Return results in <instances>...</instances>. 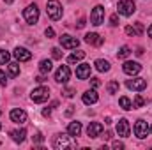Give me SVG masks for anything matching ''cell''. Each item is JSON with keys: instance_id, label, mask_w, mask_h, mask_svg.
I'll return each instance as SVG.
<instances>
[{"instance_id": "30bf717a", "label": "cell", "mask_w": 152, "mask_h": 150, "mask_svg": "<svg viewBox=\"0 0 152 150\" xmlns=\"http://www.w3.org/2000/svg\"><path fill=\"white\" fill-rule=\"evenodd\" d=\"M69 76H71V71L67 66H60L55 73V81L57 83H67L69 81Z\"/></svg>"}, {"instance_id": "7dc6e473", "label": "cell", "mask_w": 152, "mask_h": 150, "mask_svg": "<svg viewBox=\"0 0 152 150\" xmlns=\"http://www.w3.org/2000/svg\"><path fill=\"white\" fill-rule=\"evenodd\" d=\"M0 129H2V125H0Z\"/></svg>"}, {"instance_id": "7a4b0ae2", "label": "cell", "mask_w": 152, "mask_h": 150, "mask_svg": "<svg viewBox=\"0 0 152 150\" xmlns=\"http://www.w3.org/2000/svg\"><path fill=\"white\" fill-rule=\"evenodd\" d=\"M46 12H48V16H50L53 21L60 20V18H62V5H60V2H58V0H48V4H46Z\"/></svg>"}, {"instance_id": "2e32d148", "label": "cell", "mask_w": 152, "mask_h": 150, "mask_svg": "<svg viewBox=\"0 0 152 150\" xmlns=\"http://www.w3.org/2000/svg\"><path fill=\"white\" fill-rule=\"evenodd\" d=\"M76 78L78 79H87L90 78V64H80L76 67Z\"/></svg>"}, {"instance_id": "83f0119b", "label": "cell", "mask_w": 152, "mask_h": 150, "mask_svg": "<svg viewBox=\"0 0 152 150\" xmlns=\"http://www.w3.org/2000/svg\"><path fill=\"white\" fill-rule=\"evenodd\" d=\"M9 58H11L9 51H5V50H2V48H0V66H4V64H9Z\"/></svg>"}, {"instance_id": "cb8c5ba5", "label": "cell", "mask_w": 152, "mask_h": 150, "mask_svg": "<svg viewBox=\"0 0 152 150\" xmlns=\"http://www.w3.org/2000/svg\"><path fill=\"white\" fill-rule=\"evenodd\" d=\"M118 104H120L122 110H133V103H131V99L126 97V95H122V97L118 99Z\"/></svg>"}, {"instance_id": "f546056e", "label": "cell", "mask_w": 152, "mask_h": 150, "mask_svg": "<svg viewBox=\"0 0 152 150\" xmlns=\"http://www.w3.org/2000/svg\"><path fill=\"white\" fill-rule=\"evenodd\" d=\"M126 34H127V36H138L136 25H134V27H131V25H129V27H126Z\"/></svg>"}, {"instance_id": "603a6c76", "label": "cell", "mask_w": 152, "mask_h": 150, "mask_svg": "<svg viewBox=\"0 0 152 150\" xmlns=\"http://www.w3.org/2000/svg\"><path fill=\"white\" fill-rule=\"evenodd\" d=\"M83 58H85V51L80 50V51H75V53H71V55L67 57V62H69V64H78V62L83 60Z\"/></svg>"}, {"instance_id": "d590c367", "label": "cell", "mask_w": 152, "mask_h": 150, "mask_svg": "<svg viewBox=\"0 0 152 150\" xmlns=\"http://www.w3.org/2000/svg\"><path fill=\"white\" fill-rule=\"evenodd\" d=\"M90 85H92V88H97V87L101 85V81H99L97 78H90Z\"/></svg>"}, {"instance_id": "1f68e13d", "label": "cell", "mask_w": 152, "mask_h": 150, "mask_svg": "<svg viewBox=\"0 0 152 150\" xmlns=\"http://www.w3.org/2000/svg\"><path fill=\"white\" fill-rule=\"evenodd\" d=\"M32 141H34V143H42V141H44V136H42L41 133H36V134L32 136Z\"/></svg>"}, {"instance_id": "484cf974", "label": "cell", "mask_w": 152, "mask_h": 150, "mask_svg": "<svg viewBox=\"0 0 152 150\" xmlns=\"http://www.w3.org/2000/svg\"><path fill=\"white\" fill-rule=\"evenodd\" d=\"M145 103H147V101H145V97H142L140 94H136V97H134V103H133V110H136V108H142Z\"/></svg>"}, {"instance_id": "d4e9b609", "label": "cell", "mask_w": 152, "mask_h": 150, "mask_svg": "<svg viewBox=\"0 0 152 150\" xmlns=\"http://www.w3.org/2000/svg\"><path fill=\"white\" fill-rule=\"evenodd\" d=\"M7 66H9V73H11L12 78L20 74V64H18V62H11V64H7Z\"/></svg>"}, {"instance_id": "ac0fdd59", "label": "cell", "mask_w": 152, "mask_h": 150, "mask_svg": "<svg viewBox=\"0 0 152 150\" xmlns=\"http://www.w3.org/2000/svg\"><path fill=\"white\" fill-rule=\"evenodd\" d=\"M9 134H11V138H12L14 143H23L25 138H27V131L25 129H16V131H11Z\"/></svg>"}, {"instance_id": "f6af8a7d", "label": "cell", "mask_w": 152, "mask_h": 150, "mask_svg": "<svg viewBox=\"0 0 152 150\" xmlns=\"http://www.w3.org/2000/svg\"><path fill=\"white\" fill-rule=\"evenodd\" d=\"M4 2H5V4H12L14 0H4Z\"/></svg>"}, {"instance_id": "ffe728a7", "label": "cell", "mask_w": 152, "mask_h": 150, "mask_svg": "<svg viewBox=\"0 0 152 150\" xmlns=\"http://www.w3.org/2000/svg\"><path fill=\"white\" fill-rule=\"evenodd\" d=\"M67 133L71 134V136H80L81 134V122H71L69 125H67Z\"/></svg>"}, {"instance_id": "f1b7e54d", "label": "cell", "mask_w": 152, "mask_h": 150, "mask_svg": "<svg viewBox=\"0 0 152 150\" xmlns=\"http://www.w3.org/2000/svg\"><path fill=\"white\" fill-rule=\"evenodd\" d=\"M106 90H108V94H117L118 92V81H110L108 85H106Z\"/></svg>"}, {"instance_id": "e575fe53", "label": "cell", "mask_w": 152, "mask_h": 150, "mask_svg": "<svg viewBox=\"0 0 152 150\" xmlns=\"http://www.w3.org/2000/svg\"><path fill=\"white\" fill-rule=\"evenodd\" d=\"M75 94H76L75 88H66V90H64V95H66V97H73Z\"/></svg>"}, {"instance_id": "9a60e30c", "label": "cell", "mask_w": 152, "mask_h": 150, "mask_svg": "<svg viewBox=\"0 0 152 150\" xmlns=\"http://www.w3.org/2000/svg\"><path fill=\"white\" fill-rule=\"evenodd\" d=\"M11 120L12 122H16V124H25L27 122V113L23 111V110H20V108H14V110H11Z\"/></svg>"}, {"instance_id": "7bdbcfd3", "label": "cell", "mask_w": 152, "mask_h": 150, "mask_svg": "<svg viewBox=\"0 0 152 150\" xmlns=\"http://www.w3.org/2000/svg\"><path fill=\"white\" fill-rule=\"evenodd\" d=\"M36 81H37V83H42V81H44V78H42V76H37V78H36Z\"/></svg>"}, {"instance_id": "836d02e7", "label": "cell", "mask_w": 152, "mask_h": 150, "mask_svg": "<svg viewBox=\"0 0 152 150\" xmlns=\"http://www.w3.org/2000/svg\"><path fill=\"white\" fill-rule=\"evenodd\" d=\"M110 25H112V27H117V25H118V16H117V14H112V18H110Z\"/></svg>"}, {"instance_id": "d6986e66", "label": "cell", "mask_w": 152, "mask_h": 150, "mask_svg": "<svg viewBox=\"0 0 152 150\" xmlns=\"http://www.w3.org/2000/svg\"><path fill=\"white\" fill-rule=\"evenodd\" d=\"M83 103L85 104H94V103H97V99H99V95H97V92L96 90H87L85 94H83Z\"/></svg>"}, {"instance_id": "ba28073f", "label": "cell", "mask_w": 152, "mask_h": 150, "mask_svg": "<svg viewBox=\"0 0 152 150\" xmlns=\"http://www.w3.org/2000/svg\"><path fill=\"white\" fill-rule=\"evenodd\" d=\"M126 87L129 90H136V92H142L147 88V79L143 78H133V79H127L126 81Z\"/></svg>"}, {"instance_id": "6da1fadb", "label": "cell", "mask_w": 152, "mask_h": 150, "mask_svg": "<svg viewBox=\"0 0 152 150\" xmlns=\"http://www.w3.org/2000/svg\"><path fill=\"white\" fill-rule=\"evenodd\" d=\"M53 147L57 150H75L76 140H73V136L69 133L67 134H57V138L53 141Z\"/></svg>"}, {"instance_id": "8992f818", "label": "cell", "mask_w": 152, "mask_h": 150, "mask_svg": "<svg viewBox=\"0 0 152 150\" xmlns=\"http://www.w3.org/2000/svg\"><path fill=\"white\" fill-rule=\"evenodd\" d=\"M117 9H118V14H122V16H131V14L136 11V4H134L133 0H120L118 5H117Z\"/></svg>"}, {"instance_id": "8fae6325", "label": "cell", "mask_w": 152, "mask_h": 150, "mask_svg": "<svg viewBox=\"0 0 152 150\" xmlns=\"http://www.w3.org/2000/svg\"><path fill=\"white\" fill-rule=\"evenodd\" d=\"M122 71H124L126 74H129V76H134V74H138V73L142 71V66H140L138 62H131V60H127V62H124Z\"/></svg>"}, {"instance_id": "52a82bcc", "label": "cell", "mask_w": 152, "mask_h": 150, "mask_svg": "<svg viewBox=\"0 0 152 150\" xmlns=\"http://www.w3.org/2000/svg\"><path fill=\"white\" fill-rule=\"evenodd\" d=\"M104 21V7L103 5H96L90 12V23L94 27H99L101 23Z\"/></svg>"}, {"instance_id": "74e56055", "label": "cell", "mask_w": 152, "mask_h": 150, "mask_svg": "<svg viewBox=\"0 0 152 150\" xmlns=\"http://www.w3.org/2000/svg\"><path fill=\"white\" fill-rule=\"evenodd\" d=\"M44 36H46L48 39L53 37V36H55V30H53V28H46V30H44Z\"/></svg>"}, {"instance_id": "d6a6232c", "label": "cell", "mask_w": 152, "mask_h": 150, "mask_svg": "<svg viewBox=\"0 0 152 150\" xmlns=\"http://www.w3.org/2000/svg\"><path fill=\"white\" fill-rule=\"evenodd\" d=\"M7 85V76L4 71H0V87H5Z\"/></svg>"}, {"instance_id": "ab89813d", "label": "cell", "mask_w": 152, "mask_h": 150, "mask_svg": "<svg viewBox=\"0 0 152 150\" xmlns=\"http://www.w3.org/2000/svg\"><path fill=\"white\" fill-rule=\"evenodd\" d=\"M42 115H44V117H50V115H51V110H50V108H46V110H42Z\"/></svg>"}, {"instance_id": "4316f807", "label": "cell", "mask_w": 152, "mask_h": 150, "mask_svg": "<svg viewBox=\"0 0 152 150\" xmlns=\"http://www.w3.org/2000/svg\"><path fill=\"white\" fill-rule=\"evenodd\" d=\"M117 55H118V58H127V57L131 55V48H129V46H122Z\"/></svg>"}, {"instance_id": "44dd1931", "label": "cell", "mask_w": 152, "mask_h": 150, "mask_svg": "<svg viewBox=\"0 0 152 150\" xmlns=\"http://www.w3.org/2000/svg\"><path fill=\"white\" fill-rule=\"evenodd\" d=\"M94 66H96V69H97L99 73H108V71H110V62H108V60L97 58V60L94 62Z\"/></svg>"}, {"instance_id": "60d3db41", "label": "cell", "mask_w": 152, "mask_h": 150, "mask_svg": "<svg viewBox=\"0 0 152 150\" xmlns=\"http://www.w3.org/2000/svg\"><path fill=\"white\" fill-rule=\"evenodd\" d=\"M103 138H104V140H110V138H112V133H110V131H108V133H104V136H103Z\"/></svg>"}, {"instance_id": "5bb4252c", "label": "cell", "mask_w": 152, "mask_h": 150, "mask_svg": "<svg viewBox=\"0 0 152 150\" xmlns=\"http://www.w3.org/2000/svg\"><path fill=\"white\" fill-rule=\"evenodd\" d=\"M129 133H131L129 122H127L126 118H120V120H118V124H117V134H118L120 138H127V136H129Z\"/></svg>"}, {"instance_id": "9c48e42d", "label": "cell", "mask_w": 152, "mask_h": 150, "mask_svg": "<svg viewBox=\"0 0 152 150\" xmlns=\"http://www.w3.org/2000/svg\"><path fill=\"white\" fill-rule=\"evenodd\" d=\"M58 41H60V46L66 48V50H76L78 44H80V41L73 36H69V34H64L62 37H58Z\"/></svg>"}, {"instance_id": "5b68a950", "label": "cell", "mask_w": 152, "mask_h": 150, "mask_svg": "<svg viewBox=\"0 0 152 150\" xmlns=\"http://www.w3.org/2000/svg\"><path fill=\"white\" fill-rule=\"evenodd\" d=\"M23 18H25V21L28 23V25H36L39 20V9L36 4H30L25 11H23Z\"/></svg>"}, {"instance_id": "bcb514c9", "label": "cell", "mask_w": 152, "mask_h": 150, "mask_svg": "<svg viewBox=\"0 0 152 150\" xmlns=\"http://www.w3.org/2000/svg\"><path fill=\"white\" fill-rule=\"evenodd\" d=\"M151 133H152V125H151Z\"/></svg>"}, {"instance_id": "7c38bea8", "label": "cell", "mask_w": 152, "mask_h": 150, "mask_svg": "<svg viewBox=\"0 0 152 150\" xmlns=\"http://www.w3.org/2000/svg\"><path fill=\"white\" fill-rule=\"evenodd\" d=\"M103 129H104L103 124H99V122H90L88 127H87V136H88V138H97V136H101Z\"/></svg>"}, {"instance_id": "b9f144b4", "label": "cell", "mask_w": 152, "mask_h": 150, "mask_svg": "<svg viewBox=\"0 0 152 150\" xmlns=\"http://www.w3.org/2000/svg\"><path fill=\"white\" fill-rule=\"evenodd\" d=\"M73 111H75V110H73V106H71V108L66 111V115H67V117H71V115H73Z\"/></svg>"}, {"instance_id": "4dcf8cb0", "label": "cell", "mask_w": 152, "mask_h": 150, "mask_svg": "<svg viewBox=\"0 0 152 150\" xmlns=\"http://www.w3.org/2000/svg\"><path fill=\"white\" fill-rule=\"evenodd\" d=\"M51 55H53V58H57V60L62 58V51H60L58 48H51Z\"/></svg>"}, {"instance_id": "3957f363", "label": "cell", "mask_w": 152, "mask_h": 150, "mask_svg": "<svg viewBox=\"0 0 152 150\" xmlns=\"http://www.w3.org/2000/svg\"><path fill=\"white\" fill-rule=\"evenodd\" d=\"M30 99L34 101V103H46L48 99H50V88L48 87H37V88H34L32 90V94H30Z\"/></svg>"}, {"instance_id": "c3c4849f", "label": "cell", "mask_w": 152, "mask_h": 150, "mask_svg": "<svg viewBox=\"0 0 152 150\" xmlns=\"http://www.w3.org/2000/svg\"><path fill=\"white\" fill-rule=\"evenodd\" d=\"M0 115H2V111H0Z\"/></svg>"}, {"instance_id": "ee69618b", "label": "cell", "mask_w": 152, "mask_h": 150, "mask_svg": "<svg viewBox=\"0 0 152 150\" xmlns=\"http://www.w3.org/2000/svg\"><path fill=\"white\" fill-rule=\"evenodd\" d=\"M147 34H149V37H152V25L149 27V30H147Z\"/></svg>"}, {"instance_id": "e0dca14e", "label": "cell", "mask_w": 152, "mask_h": 150, "mask_svg": "<svg viewBox=\"0 0 152 150\" xmlns=\"http://www.w3.org/2000/svg\"><path fill=\"white\" fill-rule=\"evenodd\" d=\"M85 42H87V44H92V46H101V44L104 42V39L101 37L99 34H96V32H88V34L85 36Z\"/></svg>"}, {"instance_id": "8d00e7d4", "label": "cell", "mask_w": 152, "mask_h": 150, "mask_svg": "<svg viewBox=\"0 0 152 150\" xmlns=\"http://www.w3.org/2000/svg\"><path fill=\"white\" fill-rule=\"evenodd\" d=\"M112 147H113L115 150H122V149H124V143H122V141H113V143H112Z\"/></svg>"}, {"instance_id": "4fadbf2b", "label": "cell", "mask_w": 152, "mask_h": 150, "mask_svg": "<svg viewBox=\"0 0 152 150\" xmlns=\"http://www.w3.org/2000/svg\"><path fill=\"white\" fill-rule=\"evenodd\" d=\"M14 58H16L18 62H28V60L32 58V53H30L27 48H21V46H18V48L14 50Z\"/></svg>"}, {"instance_id": "277c9868", "label": "cell", "mask_w": 152, "mask_h": 150, "mask_svg": "<svg viewBox=\"0 0 152 150\" xmlns=\"http://www.w3.org/2000/svg\"><path fill=\"white\" fill-rule=\"evenodd\" d=\"M133 131H134V136H136V138H140V140H143V138H147V136L151 134V127H149V124H147L143 118L136 120V124H134Z\"/></svg>"}, {"instance_id": "f35d334b", "label": "cell", "mask_w": 152, "mask_h": 150, "mask_svg": "<svg viewBox=\"0 0 152 150\" xmlns=\"http://www.w3.org/2000/svg\"><path fill=\"white\" fill-rule=\"evenodd\" d=\"M85 27V18H81L80 21H78V28H83Z\"/></svg>"}, {"instance_id": "7402d4cb", "label": "cell", "mask_w": 152, "mask_h": 150, "mask_svg": "<svg viewBox=\"0 0 152 150\" xmlns=\"http://www.w3.org/2000/svg\"><path fill=\"white\" fill-rule=\"evenodd\" d=\"M53 69V64H51V60H41L39 62V71H41V74H48L50 71Z\"/></svg>"}]
</instances>
